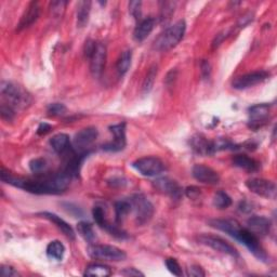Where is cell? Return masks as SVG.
<instances>
[{
    "mask_svg": "<svg viewBox=\"0 0 277 277\" xmlns=\"http://www.w3.org/2000/svg\"><path fill=\"white\" fill-rule=\"evenodd\" d=\"M246 187L251 193L267 199L276 198L275 183L261 178H251L246 181Z\"/></svg>",
    "mask_w": 277,
    "mask_h": 277,
    "instance_id": "obj_11",
    "label": "cell"
},
{
    "mask_svg": "<svg viewBox=\"0 0 277 277\" xmlns=\"http://www.w3.org/2000/svg\"><path fill=\"white\" fill-rule=\"evenodd\" d=\"M156 24V20L154 17H147L141 20L137 23L135 30L133 32V38L137 42L144 41L147 37L151 35Z\"/></svg>",
    "mask_w": 277,
    "mask_h": 277,
    "instance_id": "obj_20",
    "label": "cell"
},
{
    "mask_svg": "<svg viewBox=\"0 0 277 277\" xmlns=\"http://www.w3.org/2000/svg\"><path fill=\"white\" fill-rule=\"evenodd\" d=\"M0 272H2V275L4 277H16L20 276L17 271H15L14 267H12L11 265H7V264H3L2 269H0Z\"/></svg>",
    "mask_w": 277,
    "mask_h": 277,
    "instance_id": "obj_42",
    "label": "cell"
},
{
    "mask_svg": "<svg viewBox=\"0 0 277 277\" xmlns=\"http://www.w3.org/2000/svg\"><path fill=\"white\" fill-rule=\"evenodd\" d=\"M209 224L210 226L221 230V232L226 233L230 237L236 239L237 242L243 244L248 250L259 260H267V255L260 245L259 237L256 236L251 230H249L247 227H243L237 220L212 219L209 221Z\"/></svg>",
    "mask_w": 277,
    "mask_h": 277,
    "instance_id": "obj_2",
    "label": "cell"
},
{
    "mask_svg": "<svg viewBox=\"0 0 277 277\" xmlns=\"http://www.w3.org/2000/svg\"><path fill=\"white\" fill-rule=\"evenodd\" d=\"M92 216H94V219L96 221V223L102 227L103 229H105L109 222L106 220V215H105V210L103 209V207L101 206H95L94 210H92Z\"/></svg>",
    "mask_w": 277,
    "mask_h": 277,
    "instance_id": "obj_34",
    "label": "cell"
},
{
    "mask_svg": "<svg viewBox=\"0 0 277 277\" xmlns=\"http://www.w3.org/2000/svg\"><path fill=\"white\" fill-rule=\"evenodd\" d=\"M270 77H271V74L269 72L257 71V72L245 74V75L235 78L232 86L236 90H245L259 84H262L263 81L267 80Z\"/></svg>",
    "mask_w": 277,
    "mask_h": 277,
    "instance_id": "obj_12",
    "label": "cell"
},
{
    "mask_svg": "<svg viewBox=\"0 0 277 277\" xmlns=\"http://www.w3.org/2000/svg\"><path fill=\"white\" fill-rule=\"evenodd\" d=\"M132 211L130 198L121 199L115 202V220L117 224H122L127 216Z\"/></svg>",
    "mask_w": 277,
    "mask_h": 277,
    "instance_id": "obj_24",
    "label": "cell"
},
{
    "mask_svg": "<svg viewBox=\"0 0 277 277\" xmlns=\"http://www.w3.org/2000/svg\"><path fill=\"white\" fill-rule=\"evenodd\" d=\"M224 38H226V32H223V33H221V34L217 35L216 39L214 40V42H212V47L218 48L219 45L223 42Z\"/></svg>",
    "mask_w": 277,
    "mask_h": 277,
    "instance_id": "obj_48",
    "label": "cell"
},
{
    "mask_svg": "<svg viewBox=\"0 0 277 277\" xmlns=\"http://www.w3.org/2000/svg\"><path fill=\"white\" fill-rule=\"evenodd\" d=\"M122 275L127 276V277H132V276H144V274L142 272H140L138 270L134 269V267H128V269H125L124 271L121 272Z\"/></svg>",
    "mask_w": 277,
    "mask_h": 277,
    "instance_id": "obj_47",
    "label": "cell"
},
{
    "mask_svg": "<svg viewBox=\"0 0 277 277\" xmlns=\"http://www.w3.org/2000/svg\"><path fill=\"white\" fill-rule=\"evenodd\" d=\"M131 60H132V52L131 50L124 51L117 60L116 63V70L119 76H124L125 74L129 71L131 66Z\"/></svg>",
    "mask_w": 277,
    "mask_h": 277,
    "instance_id": "obj_28",
    "label": "cell"
},
{
    "mask_svg": "<svg viewBox=\"0 0 277 277\" xmlns=\"http://www.w3.org/2000/svg\"><path fill=\"white\" fill-rule=\"evenodd\" d=\"M53 129V127L48 124V123H41L39 124L38 128H37V134L38 135H44V134H47L48 132H50L51 130Z\"/></svg>",
    "mask_w": 277,
    "mask_h": 277,
    "instance_id": "obj_45",
    "label": "cell"
},
{
    "mask_svg": "<svg viewBox=\"0 0 277 277\" xmlns=\"http://www.w3.org/2000/svg\"><path fill=\"white\" fill-rule=\"evenodd\" d=\"M85 54L90 62V71L95 77H100L106 62V47L102 42H86Z\"/></svg>",
    "mask_w": 277,
    "mask_h": 277,
    "instance_id": "obj_5",
    "label": "cell"
},
{
    "mask_svg": "<svg viewBox=\"0 0 277 277\" xmlns=\"http://www.w3.org/2000/svg\"><path fill=\"white\" fill-rule=\"evenodd\" d=\"M239 210L245 212V214H248V212H250L252 210V206H251L250 202L244 200L241 202V204H239Z\"/></svg>",
    "mask_w": 277,
    "mask_h": 277,
    "instance_id": "obj_49",
    "label": "cell"
},
{
    "mask_svg": "<svg viewBox=\"0 0 277 277\" xmlns=\"http://www.w3.org/2000/svg\"><path fill=\"white\" fill-rule=\"evenodd\" d=\"M165 264H166V267H167L168 271L173 274L174 276H182L183 275V272H182V267L181 265L179 264V262L173 259V258H168L167 260L165 261Z\"/></svg>",
    "mask_w": 277,
    "mask_h": 277,
    "instance_id": "obj_36",
    "label": "cell"
},
{
    "mask_svg": "<svg viewBox=\"0 0 277 277\" xmlns=\"http://www.w3.org/2000/svg\"><path fill=\"white\" fill-rule=\"evenodd\" d=\"M132 167L144 177H157L166 169L163 160L155 156H146L138 158L132 163Z\"/></svg>",
    "mask_w": 277,
    "mask_h": 277,
    "instance_id": "obj_9",
    "label": "cell"
},
{
    "mask_svg": "<svg viewBox=\"0 0 277 277\" xmlns=\"http://www.w3.org/2000/svg\"><path fill=\"white\" fill-rule=\"evenodd\" d=\"M91 5L92 3L89 0H84V2H79L77 4V11H76V17H77V26L82 29L88 24L90 11H91Z\"/></svg>",
    "mask_w": 277,
    "mask_h": 277,
    "instance_id": "obj_25",
    "label": "cell"
},
{
    "mask_svg": "<svg viewBox=\"0 0 277 277\" xmlns=\"http://www.w3.org/2000/svg\"><path fill=\"white\" fill-rule=\"evenodd\" d=\"M200 73H201V77L204 79H209L211 76V66L210 63L206 60H204L200 64Z\"/></svg>",
    "mask_w": 277,
    "mask_h": 277,
    "instance_id": "obj_43",
    "label": "cell"
},
{
    "mask_svg": "<svg viewBox=\"0 0 277 277\" xmlns=\"http://www.w3.org/2000/svg\"><path fill=\"white\" fill-rule=\"evenodd\" d=\"M157 71H158V67H157V65H155V64L149 68V71H147V74L144 78L143 86H142V90H143L144 95L150 94V92L152 91L156 76H157Z\"/></svg>",
    "mask_w": 277,
    "mask_h": 277,
    "instance_id": "obj_31",
    "label": "cell"
},
{
    "mask_svg": "<svg viewBox=\"0 0 277 277\" xmlns=\"http://www.w3.org/2000/svg\"><path fill=\"white\" fill-rule=\"evenodd\" d=\"M154 187L160 193L166 194L173 199H180L183 190L177 181L169 178H159L154 181Z\"/></svg>",
    "mask_w": 277,
    "mask_h": 277,
    "instance_id": "obj_17",
    "label": "cell"
},
{
    "mask_svg": "<svg viewBox=\"0 0 277 277\" xmlns=\"http://www.w3.org/2000/svg\"><path fill=\"white\" fill-rule=\"evenodd\" d=\"M29 167L33 173H40L47 169L48 164H47V160L40 157V158L32 159L29 164Z\"/></svg>",
    "mask_w": 277,
    "mask_h": 277,
    "instance_id": "obj_35",
    "label": "cell"
},
{
    "mask_svg": "<svg viewBox=\"0 0 277 277\" xmlns=\"http://www.w3.org/2000/svg\"><path fill=\"white\" fill-rule=\"evenodd\" d=\"M193 177L197 181L208 186H216L220 182V175L219 173L212 168L208 167L202 164H197L192 169Z\"/></svg>",
    "mask_w": 277,
    "mask_h": 277,
    "instance_id": "obj_15",
    "label": "cell"
},
{
    "mask_svg": "<svg viewBox=\"0 0 277 277\" xmlns=\"http://www.w3.org/2000/svg\"><path fill=\"white\" fill-rule=\"evenodd\" d=\"M15 112H16L15 109H13L11 106H9L5 103H3L2 107H0V114H2V118L4 119V121H7V122L13 121V118L15 116Z\"/></svg>",
    "mask_w": 277,
    "mask_h": 277,
    "instance_id": "obj_39",
    "label": "cell"
},
{
    "mask_svg": "<svg viewBox=\"0 0 277 277\" xmlns=\"http://www.w3.org/2000/svg\"><path fill=\"white\" fill-rule=\"evenodd\" d=\"M0 177H2V181L5 183L10 184L12 187L24 190L26 192L38 194V195H42V194L43 195H45V194L57 195V194L63 193L64 191L67 190L73 178L66 170H63L48 179L32 180L15 177V175L7 171L5 168L2 169Z\"/></svg>",
    "mask_w": 277,
    "mask_h": 277,
    "instance_id": "obj_1",
    "label": "cell"
},
{
    "mask_svg": "<svg viewBox=\"0 0 277 277\" xmlns=\"http://www.w3.org/2000/svg\"><path fill=\"white\" fill-rule=\"evenodd\" d=\"M190 145L192 150L200 156H208L214 154V152H212L211 141H209L208 138L202 134L193 135L190 140Z\"/></svg>",
    "mask_w": 277,
    "mask_h": 277,
    "instance_id": "obj_18",
    "label": "cell"
},
{
    "mask_svg": "<svg viewBox=\"0 0 277 277\" xmlns=\"http://www.w3.org/2000/svg\"><path fill=\"white\" fill-rule=\"evenodd\" d=\"M141 7H142L141 2H131L129 4V11H130V14L135 18V20H140L141 18Z\"/></svg>",
    "mask_w": 277,
    "mask_h": 277,
    "instance_id": "obj_40",
    "label": "cell"
},
{
    "mask_svg": "<svg viewBox=\"0 0 277 277\" xmlns=\"http://www.w3.org/2000/svg\"><path fill=\"white\" fill-rule=\"evenodd\" d=\"M132 211L134 212L135 223L137 225H144L149 223L154 215V206L142 194H136L130 198Z\"/></svg>",
    "mask_w": 277,
    "mask_h": 277,
    "instance_id": "obj_7",
    "label": "cell"
},
{
    "mask_svg": "<svg viewBox=\"0 0 277 277\" xmlns=\"http://www.w3.org/2000/svg\"><path fill=\"white\" fill-rule=\"evenodd\" d=\"M39 216H41L42 218L44 219H48L49 221H51V222L53 224L57 225V227L61 230V232L67 236L68 238L71 239H75V232H74L73 227L66 222V221H64L61 217L57 216L55 214H52V212H48V211H44V212H40Z\"/></svg>",
    "mask_w": 277,
    "mask_h": 277,
    "instance_id": "obj_21",
    "label": "cell"
},
{
    "mask_svg": "<svg viewBox=\"0 0 277 277\" xmlns=\"http://www.w3.org/2000/svg\"><path fill=\"white\" fill-rule=\"evenodd\" d=\"M0 92H2L4 103L15 110L25 109L32 103V97L29 92L14 82L3 81Z\"/></svg>",
    "mask_w": 277,
    "mask_h": 277,
    "instance_id": "obj_3",
    "label": "cell"
},
{
    "mask_svg": "<svg viewBox=\"0 0 277 277\" xmlns=\"http://www.w3.org/2000/svg\"><path fill=\"white\" fill-rule=\"evenodd\" d=\"M45 253L50 260L61 261L65 253V247L60 241H52L45 249Z\"/></svg>",
    "mask_w": 277,
    "mask_h": 277,
    "instance_id": "obj_26",
    "label": "cell"
},
{
    "mask_svg": "<svg viewBox=\"0 0 277 277\" xmlns=\"http://www.w3.org/2000/svg\"><path fill=\"white\" fill-rule=\"evenodd\" d=\"M197 241L199 244L208 246L216 251L222 252L234 258L239 257V253L236 250V248L230 245L228 242H226L224 238L220 236L210 235V234H201L197 237Z\"/></svg>",
    "mask_w": 277,
    "mask_h": 277,
    "instance_id": "obj_10",
    "label": "cell"
},
{
    "mask_svg": "<svg viewBox=\"0 0 277 277\" xmlns=\"http://www.w3.org/2000/svg\"><path fill=\"white\" fill-rule=\"evenodd\" d=\"M160 6L161 7H160L159 20H160V23L164 25V24H167L171 20V16L174 13V9H175V6H177V3L163 2Z\"/></svg>",
    "mask_w": 277,
    "mask_h": 277,
    "instance_id": "obj_30",
    "label": "cell"
},
{
    "mask_svg": "<svg viewBox=\"0 0 277 277\" xmlns=\"http://www.w3.org/2000/svg\"><path fill=\"white\" fill-rule=\"evenodd\" d=\"M186 194L191 199H198V197L200 196V190L196 187H189L186 190Z\"/></svg>",
    "mask_w": 277,
    "mask_h": 277,
    "instance_id": "obj_44",
    "label": "cell"
},
{
    "mask_svg": "<svg viewBox=\"0 0 277 277\" xmlns=\"http://www.w3.org/2000/svg\"><path fill=\"white\" fill-rule=\"evenodd\" d=\"M99 131L95 127L81 129L73 138V150L78 154H90L91 146L98 138Z\"/></svg>",
    "mask_w": 277,
    "mask_h": 277,
    "instance_id": "obj_8",
    "label": "cell"
},
{
    "mask_svg": "<svg viewBox=\"0 0 277 277\" xmlns=\"http://www.w3.org/2000/svg\"><path fill=\"white\" fill-rule=\"evenodd\" d=\"M68 3L67 2H53L50 4V12L53 16L60 17L63 15L65 11V7Z\"/></svg>",
    "mask_w": 277,
    "mask_h": 277,
    "instance_id": "obj_37",
    "label": "cell"
},
{
    "mask_svg": "<svg viewBox=\"0 0 277 277\" xmlns=\"http://www.w3.org/2000/svg\"><path fill=\"white\" fill-rule=\"evenodd\" d=\"M233 165L248 172H256L260 168V164L247 155H236L233 158Z\"/></svg>",
    "mask_w": 277,
    "mask_h": 277,
    "instance_id": "obj_23",
    "label": "cell"
},
{
    "mask_svg": "<svg viewBox=\"0 0 277 277\" xmlns=\"http://www.w3.org/2000/svg\"><path fill=\"white\" fill-rule=\"evenodd\" d=\"M66 110H67L66 106L62 103L49 104L47 108V112L49 113V115H52V116H62L66 113Z\"/></svg>",
    "mask_w": 277,
    "mask_h": 277,
    "instance_id": "obj_38",
    "label": "cell"
},
{
    "mask_svg": "<svg viewBox=\"0 0 277 277\" xmlns=\"http://www.w3.org/2000/svg\"><path fill=\"white\" fill-rule=\"evenodd\" d=\"M77 232L89 244L95 243L96 232L92 224L87 222V221H80V222L77 224Z\"/></svg>",
    "mask_w": 277,
    "mask_h": 277,
    "instance_id": "obj_29",
    "label": "cell"
},
{
    "mask_svg": "<svg viewBox=\"0 0 277 277\" xmlns=\"http://www.w3.org/2000/svg\"><path fill=\"white\" fill-rule=\"evenodd\" d=\"M232 198L224 191H218L214 196V206L218 209H227L232 205Z\"/></svg>",
    "mask_w": 277,
    "mask_h": 277,
    "instance_id": "obj_32",
    "label": "cell"
},
{
    "mask_svg": "<svg viewBox=\"0 0 277 277\" xmlns=\"http://www.w3.org/2000/svg\"><path fill=\"white\" fill-rule=\"evenodd\" d=\"M212 144V152L214 154L219 151H225V150H237L238 147L233 142H230L227 138L219 137L215 141H211Z\"/></svg>",
    "mask_w": 277,
    "mask_h": 277,
    "instance_id": "obj_33",
    "label": "cell"
},
{
    "mask_svg": "<svg viewBox=\"0 0 277 277\" xmlns=\"http://www.w3.org/2000/svg\"><path fill=\"white\" fill-rule=\"evenodd\" d=\"M270 107L271 106L266 103L257 104L249 107L248 127L252 129V130H258V129L262 128L267 123V121H269Z\"/></svg>",
    "mask_w": 277,
    "mask_h": 277,
    "instance_id": "obj_13",
    "label": "cell"
},
{
    "mask_svg": "<svg viewBox=\"0 0 277 277\" xmlns=\"http://www.w3.org/2000/svg\"><path fill=\"white\" fill-rule=\"evenodd\" d=\"M64 208H65L70 212V214L73 215V216H74V211H75V217L76 218L84 216V212H82L77 206L73 205V204H64Z\"/></svg>",
    "mask_w": 277,
    "mask_h": 277,
    "instance_id": "obj_46",
    "label": "cell"
},
{
    "mask_svg": "<svg viewBox=\"0 0 277 277\" xmlns=\"http://www.w3.org/2000/svg\"><path fill=\"white\" fill-rule=\"evenodd\" d=\"M272 223L270 219L263 216H252L247 220V228L258 237L269 235Z\"/></svg>",
    "mask_w": 277,
    "mask_h": 277,
    "instance_id": "obj_16",
    "label": "cell"
},
{
    "mask_svg": "<svg viewBox=\"0 0 277 277\" xmlns=\"http://www.w3.org/2000/svg\"><path fill=\"white\" fill-rule=\"evenodd\" d=\"M39 16V6L38 3L33 2L26 8L23 15L21 16V20L17 24V31H22L30 27L32 24H34L37 18Z\"/></svg>",
    "mask_w": 277,
    "mask_h": 277,
    "instance_id": "obj_19",
    "label": "cell"
},
{
    "mask_svg": "<svg viewBox=\"0 0 277 277\" xmlns=\"http://www.w3.org/2000/svg\"><path fill=\"white\" fill-rule=\"evenodd\" d=\"M205 275H206L205 271L202 270L199 265L193 264V265L189 266L188 276H190V277H204Z\"/></svg>",
    "mask_w": 277,
    "mask_h": 277,
    "instance_id": "obj_41",
    "label": "cell"
},
{
    "mask_svg": "<svg viewBox=\"0 0 277 277\" xmlns=\"http://www.w3.org/2000/svg\"><path fill=\"white\" fill-rule=\"evenodd\" d=\"M187 31V24L183 20L178 21L173 25L167 27L158 37H157L154 47L160 52L169 51L174 48L184 37Z\"/></svg>",
    "mask_w": 277,
    "mask_h": 277,
    "instance_id": "obj_4",
    "label": "cell"
},
{
    "mask_svg": "<svg viewBox=\"0 0 277 277\" xmlns=\"http://www.w3.org/2000/svg\"><path fill=\"white\" fill-rule=\"evenodd\" d=\"M88 255L98 260L105 261H124L127 255L121 248L112 245H97L90 244L88 247Z\"/></svg>",
    "mask_w": 277,
    "mask_h": 277,
    "instance_id": "obj_6",
    "label": "cell"
},
{
    "mask_svg": "<svg viewBox=\"0 0 277 277\" xmlns=\"http://www.w3.org/2000/svg\"><path fill=\"white\" fill-rule=\"evenodd\" d=\"M109 131L114 135V141L108 142L102 145V150L105 152H121L127 145L126 138V124L119 123L113 126H109Z\"/></svg>",
    "mask_w": 277,
    "mask_h": 277,
    "instance_id": "obj_14",
    "label": "cell"
},
{
    "mask_svg": "<svg viewBox=\"0 0 277 277\" xmlns=\"http://www.w3.org/2000/svg\"><path fill=\"white\" fill-rule=\"evenodd\" d=\"M85 276H96V277H107L112 275V270L110 267L101 264V263H91L89 264L84 273Z\"/></svg>",
    "mask_w": 277,
    "mask_h": 277,
    "instance_id": "obj_27",
    "label": "cell"
},
{
    "mask_svg": "<svg viewBox=\"0 0 277 277\" xmlns=\"http://www.w3.org/2000/svg\"><path fill=\"white\" fill-rule=\"evenodd\" d=\"M50 145L52 150L58 154H65L73 150L71 138L66 133H59L51 137Z\"/></svg>",
    "mask_w": 277,
    "mask_h": 277,
    "instance_id": "obj_22",
    "label": "cell"
}]
</instances>
